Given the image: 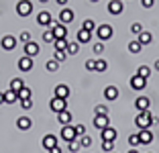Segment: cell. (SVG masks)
<instances>
[{"label":"cell","mask_w":159,"mask_h":153,"mask_svg":"<svg viewBox=\"0 0 159 153\" xmlns=\"http://www.w3.org/2000/svg\"><path fill=\"white\" fill-rule=\"evenodd\" d=\"M35 57H29V55H23L19 61H16V67H19V72H23V74H27V72H31L35 67Z\"/></svg>","instance_id":"obj_4"},{"label":"cell","mask_w":159,"mask_h":153,"mask_svg":"<svg viewBox=\"0 0 159 153\" xmlns=\"http://www.w3.org/2000/svg\"><path fill=\"white\" fill-rule=\"evenodd\" d=\"M141 51H143V45H141L137 39H133V41H129V53H133V55H139Z\"/></svg>","instance_id":"obj_25"},{"label":"cell","mask_w":159,"mask_h":153,"mask_svg":"<svg viewBox=\"0 0 159 153\" xmlns=\"http://www.w3.org/2000/svg\"><path fill=\"white\" fill-rule=\"evenodd\" d=\"M20 102V108L23 110H31L33 108V98H25V100H19Z\"/></svg>","instance_id":"obj_41"},{"label":"cell","mask_w":159,"mask_h":153,"mask_svg":"<svg viewBox=\"0 0 159 153\" xmlns=\"http://www.w3.org/2000/svg\"><path fill=\"white\" fill-rule=\"evenodd\" d=\"M67 57H70V55H67V51H55V55H53V59H57L59 63H63V61H66Z\"/></svg>","instance_id":"obj_42"},{"label":"cell","mask_w":159,"mask_h":153,"mask_svg":"<svg viewBox=\"0 0 159 153\" xmlns=\"http://www.w3.org/2000/svg\"><path fill=\"white\" fill-rule=\"evenodd\" d=\"M137 41H139L141 45H151V41H153V35H151L149 31H143L139 37H137Z\"/></svg>","instance_id":"obj_26"},{"label":"cell","mask_w":159,"mask_h":153,"mask_svg":"<svg viewBox=\"0 0 159 153\" xmlns=\"http://www.w3.org/2000/svg\"><path fill=\"white\" fill-rule=\"evenodd\" d=\"M118 96H120V92H118L116 86H106L104 88V100L114 102V100H118Z\"/></svg>","instance_id":"obj_18"},{"label":"cell","mask_w":159,"mask_h":153,"mask_svg":"<svg viewBox=\"0 0 159 153\" xmlns=\"http://www.w3.org/2000/svg\"><path fill=\"white\" fill-rule=\"evenodd\" d=\"M92 125L98 131H102V129H106V127H110V118H108V114H94Z\"/></svg>","instance_id":"obj_11"},{"label":"cell","mask_w":159,"mask_h":153,"mask_svg":"<svg viewBox=\"0 0 159 153\" xmlns=\"http://www.w3.org/2000/svg\"><path fill=\"white\" fill-rule=\"evenodd\" d=\"M90 2H92V4H96V2H100V0H90Z\"/></svg>","instance_id":"obj_55"},{"label":"cell","mask_w":159,"mask_h":153,"mask_svg":"<svg viewBox=\"0 0 159 153\" xmlns=\"http://www.w3.org/2000/svg\"><path fill=\"white\" fill-rule=\"evenodd\" d=\"M67 149H70V153H78L80 149H82V145H80V137L74 139V141H70V143H67Z\"/></svg>","instance_id":"obj_35"},{"label":"cell","mask_w":159,"mask_h":153,"mask_svg":"<svg viewBox=\"0 0 159 153\" xmlns=\"http://www.w3.org/2000/svg\"><path fill=\"white\" fill-rule=\"evenodd\" d=\"M143 31H145V29H143V25H141V23H133L131 25V33H133V35H137V37H139Z\"/></svg>","instance_id":"obj_40"},{"label":"cell","mask_w":159,"mask_h":153,"mask_svg":"<svg viewBox=\"0 0 159 153\" xmlns=\"http://www.w3.org/2000/svg\"><path fill=\"white\" fill-rule=\"evenodd\" d=\"M41 39H43V43H53V41H55V35H53V31H51V27L47 29V31H43V35H41Z\"/></svg>","instance_id":"obj_32"},{"label":"cell","mask_w":159,"mask_h":153,"mask_svg":"<svg viewBox=\"0 0 159 153\" xmlns=\"http://www.w3.org/2000/svg\"><path fill=\"white\" fill-rule=\"evenodd\" d=\"M25 88V82H23V78H12L10 80V84H8V90H12V92H19V90H23Z\"/></svg>","instance_id":"obj_24"},{"label":"cell","mask_w":159,"mask_h":153,"mask_svg":"<svg viewBox=\"0 0 159 153\" xmlns=\"http://www.w3.org/2000/svg\"><path fill=\"white\" fill-rule=\"evenodd\" d=\"M129 145H131L133 149H135V147H139V145H141V139H139V133H133V135H129Z\"/></svg>","instance_id":"obj_37"},{"label":"cell","mask_w":159,"mask_h":153,"mask_svg":"<svg viewBox=\"0 0 159 153\" xmlns=\"http://www.w3.org/2000/svg\"><path fill=\"white\" fill-rule=\"evenodd\" d=\"M19 41L23 43V45H25V43H29V41H33V39H31V33H29V31H23L19 35Z\"/></svg>","instance_id":"obj_44"},{"label":"cell","mask_w":159,"mask_h":153,"mask_svg":"<svg viewBox=\"0 0 159 153\" xmlns=\"http://www.w3.org/2000/svg\"><path fill=\"white\" fill-rule=\"evenodd\" d=\"M31 127H33V121H31V116L23 114V116H19V118H16V129H19V131H29Z\"/></svg>","instance_id":"obj_20"},{"label":"cell","mask_w":159,"mask_h":153,"mask_svg":"<svg viewBox=\"0 0 159 153\" xmlns=\"http://www.w3.org/2000/svg\"><path fill=\"white\" fill-rule=\"evenodd\" d=\"M57 145H59V143H57V137H55V135H51V133H47L45 137L41 139V147L45 149V151H49V149L57 147Z\"/></svg>","instance_id":"obj_14"},{"label":"cell","mask_w":159,"mask_h":153,"mask_svg":"<svg viewBox=\"0 0 159 153\" xmlns=\"http://www.w3.org/2000/svg\"><path fill=\"white\" fill-rule=\"evenodd\" d=\"M0 104H4V92H0Z\"/></svg>","instance_id":"obj_52"},{"label":"cell","mask_w":159,"mask_h":153,"mask_svg":"<svg viewBox=\"0 0 159 153\" xmlns=\"http://www.w3.org/2000/svg\"><path fill=\"white\" fill-rule=\"evenodd\" d=\"M137 74H139L141 78H147V80H149V76H151V67H149V65H139V67H137Z\"/></svg>","instance_id":"obj_34"},{"label":"cell","mask_w":159,"mask_h":153,"mask_svg":"<svg viewBox=\"0 0 159 153\" xmlns=\"http://www.w3.org/2000/svg\"><path fill=\"white\" fill-rule=\"evenodd\" d=\"M96 114H108V108H106V104H96Z\"/></svg>","instance_id":"obj_46"},{"label":"cell","mask_w":159,"mask_h":153,"mask_svg":"<svg viewBox=\"0 0 159 153\" xmlns=\"http://www.w3.org/2000/svg\"><path fill=\"white\" fill-rule=\"evenodd\" d=\"M112 153H116V151H112Z\"/></svg>","instance_id":"obj_56"},{"label":"cell","mask_w":159,"mask_h":153,"mask_svg":"<svg viewBox=\"0 0 159 153\" xmlns=\"http://www.w3.org/2000/svg\"><path fill=\"white\" fill-rule=\"evenodd\" d=\"M126 153H139V151H137V149H131V151H126Z\"/></svg>","instance_id":"obj_53"},{"label":"cell","mask_w":159,"mask_h":153,"mask_svg":"<svg viewBox=\"0 0 159 153\" xmlns=\"http://www.w3.org/2000/svg\"><path fill=\"white\" fill-rule=\"evenodd\" d=\"M55 2L61 6V8H63V6H67V2H70V0H55Z\"/></svg>","instance_id":"obj_50"},{"label":"cell","mask_w":159,"mask_h":153,"mask_svg":"<svg viewBox=\"0 0 159 153\" xmlns=\"http://www.w3.org/2000/svg\"><path fill=\"white\" fill-rule=\"evenodd\" d=\"M147 82H149L147 78H141L139 74H135L131 80H129V86H131L135 92H141V90H145V88H147Z\"/></svg>","instance_id":"obj_5"},{"label":"cell","mask_w":159,"mask_h":153,"mask_svg":"<svg viewBox=\"0 0 159 153\" xmlns=\"http://www.w3.org/2000/svg\"><path fill=\"white\" fill-rule=\"evenodd\" d=\"M108 14H114V16H118V14H122V10H125V4H122V0H108Z\"/></svg>","instance_id":"obj_12"},{"label":"cell","mask_w":159,"mask_h":153,"mask_svg":"<svg viewBox=\"0 0 159 153\" xmlns=\"http://www.w3.org/2000/svg\"><path fill=\"white\" fill-rule=\"evenodd\" d=\"M37 25H41V27L49 29V27L53 25V16H51V12H49V10H41V12L37 14Z\"/></svg>","instance_id":"obj_10"},{"label":"cell","mask_w":159,"mask_h":153,"mask_svg":"<svg viewBox=\"0 0 159 153\" xmlns=\"http://www.w3.org/2000/svg\"><path fill=\"white\" fill-rule=\"evenodd\" d=\"M55 118H57V123H59L61 127L71 125V112H70V110H61V112H57Z\"/></svg>","instance_id":"obj_23"},{"label":"cell","mask_w":159,"mask_h":153,"mask_svg":"<svg viewBox=\"0 0 159 153\" xmlns=\"http://www.w3.org/2000/svg\"><path fill=\"white\" fill-rule=\"evenodd\" d=\"M139 139H141V145L153 143V131L151 129H139Z\"/></svg>","instance_id":"obj_21"},{"label":"cell","mask_w":159,"mask_h":153,"mask_svg":"<svg viewBox=\"0 0 159 153\" xmlns=\"http://www.w3.org/2000/svg\"><path fill=\"white\" fill-rule=\"evenodd\" d=\"M135 108H137L139 112L149 110V108H151V98H149V96H145V94L137 96V98H135Z\"/></svg>","instance_id":"obj_9"},{"label":"cell","mask_w":159,"mask_h":153,"mask_svg":"<svg viewBox=\"0 0 159 153\" xmlns=\"http://www.w3.org/2000/svg\"><path fill=\"white\" fill-rule=\"evenodd\" d=\"M75 41H78L80 45H84V43H90V41H92V33H90V31H86V29H82V27H80L78 35H75Z\"/></svg>","instance_id":"obj_22"},{"label":"cell","mask_w":159,"mask_h":153,"mask_svg":"<svg viewBox=\"0 0 159 153\" xmlns=\"http://www.w3.org/2000/svg\"><path fill=\"white\" fill-rule=\"evenodd\" d=\"M59 137L66 143H70V141H74V139H78V135H75V129H74V125H66V127H61V131H59Z\"/></svg>","instance_id":"obj_8"},{"label":"cell","mask_w":159,"mask_h":153,"mask_svg":"<svg viewBox=\"0 0 159 153\" xmlns=\"http://www.w3.org/2000/svg\"><path fill=\"white\" fill-rule=\"evenodd\" d=\"M49 108H51L53 112H61V110H67V100L66 98H57V96H53L51 100H49Z\"/></svg>","instance_id":"obj_7"},{"label":"cell","mask_w":159,"mask_h":153,"mask_svg":"<svg viewBox=\"0 0 159 153\" xmlns=\"http://www.w3.org/2000/svg\"><path fill=\"white\" fill-rule=\"evenodd\" d=\"M149 153H151V151H149Z\"/></svg>","instance_id":"obj_57"},{"label":"cell","mask_w":159,"mask_h":153,"mask_svg":"<svg viewBox=\"0 0 159 153\" xmlns=\"http://www.w3.org/2000/svg\"><path fill=\"white\" fill-rule=\"evenodd\" d=\"M31 12H33V2L31 0H19L16 2V14H19L20 19L31 16Z\"/></svg>","instance_id":"obj_3"},{"label":"cell","mask_w":159,"mask_h":153,"mask_svg":"<svg viewBox=\"0 0 159 153\" xmlns=\"http://www.w3.org/2000/svg\"><path fill=\"white\" fill-rule=\"evenodd\" d=\"M74 129H75V135L78 137H82V135H86V127L80 123V125H74Z\"/></svg>","instance_id":"obj_47"},{"label":"cell","mask_w":159,"mask_h":153,"mask_svg":"<svg viewBox=\"0 0 159 153\" xmlns=\"http://www.w3.org/2000/svg\"><path fill=\"white\" fill-rule=\"evenodd\" d=\"M153 4H155V0H141V6L143 8H153Z\"/></svg>","instance_id":"obj_48"},{"label":"cell","mask_w":159,"mask_h":153,"mask_svg":"<svg viewBox=\"0 0 159 153\" xmlns=\"http://www.w3.org/2000/svg\"><path fill=\"white\" fill-rule=\"evenodd\" d=\"M59 61H57V59H49V61H45V70L47 72H51V74H55V72L57 70H59Z\"/></svg>","instance_id":"obj_28"},{"label":"cell","mask_w":159,"mask_h":153,"mask_svg":"<svg viewBox=\"0 0 159 153\" xmlns=\"http://www.w3.org/2000/svg\"><path fill=\"white\" fill-rule=\"evenodd\" d=\"M66 51H67V55H78V53H80V43L78 41H70Z\"/></svg>","instance_id":"obj_30"},{"label":"cell","mask_w":159,"mask_h":153,"mask_svg":"<svg viewBox=\"0 0 159 153\" xmlns=\"http://www.w3.org/2000/svg\"><path fill=\"white\" fill-rule=\"evenodd\" d=\"M84 67H86L88 72H96V59H88V61L84 63Z\"/></svg>","instance_id":"obj_45"},{"label":"cell","mask_w":159,"mask_h":153,"mask_svg":"<svg viewBox=\"0 0 159 153\" xmlns=\"http://www.w3.org/2000/svg\"><path fill=\"white\" fill-rule=\"evenodd\" d=\"M16 94H19V100H25V98H33V90L29 88V86H25V88L19 90Z\"/></svg>","instance_id":"obj_33"},{"label":"cell","mask_w":159,"mask_h":153,"mask_svg":"<svg viewBox=\"0 0 159 153\" xmlns=\"http://www.w3.org/2000/svg\"><path fill=\"white\" fill-rule=\"evenodd\" d=\"M106 70H108V61L102 59V57H96V72H98V74H104Z\"/></svg>","instance_id":"obj_29"},{"label":"cell","mask_w":159,"mask_h":153,"mask_svg":"<svg viewBox=\"0 0 159 153\" xmlns=\"http://www.w3.org/2000/svg\"><path fill=\"white\" fill-rule=\"evenodd\" d=\"M39 2H41V4H47V2H49V0H39Z\"/></svg>","instance_id":"obj_54"},{"label":"cell","mask_w":159,"mask_h":153,"mask_svg":"<svg viewBox=\"0 0 159 153\" xmlns=\"http://www.w3.org/2000/svg\"><path fill=\"white\" fill-rule=\"evenodd\" d=\"M57 19H59V23H63V25H70L71 21L75 19V14H74V10H71V8H67V6H63Z\"/></svg>","instance_id":"obj_15"},{"label":"cell","mask_w":159,"mask_h":153,"mask_svg":"<svg viewBox=\"0 0 159 153\" xmlns=\"http://www.w3.org/2000/svg\"><path fill=\"white\" fill-rule=\"evenodd\" d=\"M153 70H155V72H159V59H157V61L153 63Z\"/></svg>","instance_id":"obj_51"},{"label":"cell","mask_w":159,"mask_h":153,"mask_svg":"<svg viewBox=\"0 0 159 153\" xmlns=\"http://www.w3.org/2000/svg\"><path fill=\"white\" fill-rule=\"evenodd\" d=\"M19 45V37H14V35H4L2 41H0V47L4 51H14Z\"/></svg>","instance_id":"obj_6"},{"label":"cell","mask_w":159,"mask_h":153,"mask_svg":"<svg viewBox=\"0 0 159 153\" xmlns=\"http://www.w3.org/2000/svg\"><path fill=\"white\" fill-rule=\"evenodd\" d=\"M102 151L112 153L114 151V141H102Z\"/></svg>","instance_id":"obj_43"},{"label":"cell","mask_w":159,"mask_h":153,"mask_svg":"<svg viewBox=\"0 0 159 153\" xmlns=\"http://www.w3.org/2000/svg\"><path fill=\"white\" fill-rule=\"evenodd\" d=\"M104 49H106V47H104L102 41H98V43H94V45H92V53H94V55H102Z\"/></svg>","instance_id":"obj_36"},{"label":"cell","mask_w":159,"mask_h":153,"mask_svg":"<svg viewBox=\"0 0 159 153\" xmlns=\"http://www.w3.org/2000/svg\"><path fill=\"white\" fill-rule=\"evenodd\" d=\"M47 153H63V151H61V147H59V145H57V147L49 149V151H47Z\"/></svg>","instance_id":"obj_49"},{"label":"cell","mask_w":159,"mask_h":153,"mask_svg":"<svg viewBox=\"0 0 159 153\" xmlns=\"http://www.w3.org/2000/svg\"><path fill=\"white\" fill-rule=\"evenodd\" d=\"M92 143H94V141H92V137H90V135H82V137H80V145H82L84 149H88Z\"/></svg>","instance_id":"obj_39"},{"label":"cell","mask_w":159,"mask_h":153,"mask_svg":"<svg viewBox=\"0 0 159 153\" xmlns=\"http://www.w3.org/2000/svg\"><path fill=\"white\" fill-rule=\"evenodd\" d=\"M112 35H114V29L110 27V25H106V23H102V25H98L96 27V37H98V41H108V39H112Z\"/></svg>","instance_id":"obj_2"},{"label":"cell","mask_w":159,"mask_h":153,"mask_svg":"<svg viewBox=\"0 0 159 153\" xmlns=\"http://www.w3.org/2000/svg\"><path fill=\"white\" fill-rule=\"evenodd\" d=\"M51 31H53V35H55V39H67V25H63V23H55V25H51Z\"/></svg>","instance_id":"obj_13"},{"label":"cell","mask_w":159,"mask_h":153,"mask_svg":"<svg viewBox=\"0 0 159 153\" xmlns=\"http://www.w3.org/2000/svg\"><path fill=\"white\" fill-rule=\"evenodd\" d=\"M14 102H19V94L12 92V90H6L4 92V104H14Z\"/></svg>","instance_id":"obj_27"},{"label":"cell","mask_w":159,"mask_h":153,"mask_svg":"<svg viewBox=\"0 0 159 153\" xmlns=\"http://www.w3.org/2000/svg\"><path fill=\"white\" fill-rule=\"evenodd\" d=\"M70 94H71V90H70V86L67 84H57L55 86V90H53V96H57V98H70Z\"/></svg>","instance_id":"obj_17"},{"label":"cell","mask_w":159,"mask_h":153,"mask_svg":"<svg viewBox=\"0 0 159 153\" xmlns=\"http://www.w3.org/2000/svg\"><path fill=\"white\" fill-rule=\"evenodd\" d=\"M82 29H86V31H90V33H94L96 31V23H94L92 19H86L84 23H82Z\"/></svg>","instance_id":"obj_38"},{"label":"cell","mask_w":159,"mask_h":153,"mask_svg":"<svg viewBox=\"0 0 159 153\" xmlns=\"http://www.w3.org/2000/svg\"><path fill=\"white\" fill-rule=\"evenodd\" d=\"M153 118H155V116L151 114V110L137 112V116H135V127H137V129H149V127H153Z\"/></svg>","instance_id":"obj_1"},{"label":"cell","mask_w":159,"mask_h":153,"mask_svg":"<svg viewBox=\"0 0 159 153\" xmlns=\"http://www.w3.org/2000/svg\"><path fill=\"white\" fill-rule=\"evenodd\" d=\"M25 55H29V57H37L39 53H41V47L37 45L35 41H29V43H25Z\"/></svg>","instance_id":"obj_16"},{"label":"cell","mask_w":159,"mask_h":153,"mask_svg":"<svg viewBox=\"0 0 159 153\" xmlns=\"http://www.w3.org/2000/svg\"><path fill=\"white\" fill-rule=\"evenodd\" d=\"M100 137H102V141H116L118 131L114 129V127H106V129L100 131Z\"/></svg>","instance_id":"obj_19"},{"label":"cell","mask_w":159,"mask_h":153,"mask_svg":"<svg viewBox=\"0 0 159 153\" xmlns=\"http://www.w3.org/2000/svg\"><path fill=\"white\" fill-rule=\"evenodd\" d=\"M67 39H55L53 41V47H55V51H66L67 49Z\"/></svg>","instance_id":"obj_31"}]
</instances>
